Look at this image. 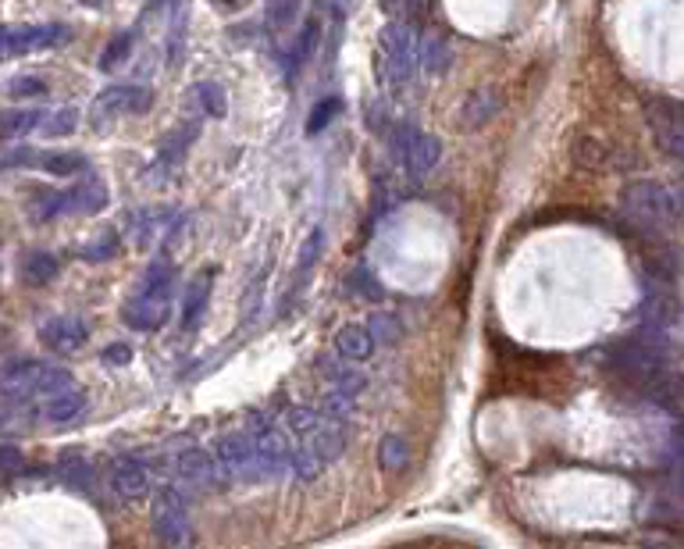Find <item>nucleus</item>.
I'll list each match as a JSON object with an SVG mask.
<instances>
[{
	"label": "nucleus",
	"mask_w": 684,
	"mask_h": 549,
	"mask_svg": "<svg viewBox=\"0 0 684 549\" xmlns=\"http://www.w3.org/2000/svg\"><path fill=\"white\" fill-rule=\"evenodd\" d=\"M175 275L179 268L171 261H154L143 275H139L136 293L125 300L122 318L136 332H157L171 314V289H175Z\"/></svg>",
	"instance_id": "1"
},
{
	"label": "nucleus",
	"mask_w": 684,
	"mask_h": 549,
	"mask_svg": "<svg viewBox=\"0 0 684 549\" xmlns=\"http://www.w3.org/2000/svg\"><path fill=\"white\" fill-rule=\"evenodd\" d=\"M620 211L635 229L649 232V236H660V232L677 229V218H681V204H677V193L667 189L663 182H631L620 193Z\"/></svg>",
	"instance_id": "2"
},
{
	"label": "nucleus",
	"mask_w": 684,
	"mask_h": 549,
	"mask_svg": "<svg viewBox=\"0 0 684 549\" xmlns=\"http://www.w3.org/2000/svg\"><path fill=\"white\" fill-rule=\"evenodd\" d=\"M72 386V371L43 361H11L0 368V393L11 400H29L36 393H61Z\"/></svg>",
	"instance_id": "3"
},
{
	"label": "nucleus",
	"mask_w": 684,
	"mask_h": 549,
	"mask_svg": "<svg viewBox=\"0 0 684 549\" xmlns=\"http://www.w3.org/2000/svg\"><path fill=\"white\" fill-rule=\"evenodd\" d=\"M378 68H382V82L389 90H403L417 68V36L410 22H389L382 29V43H378Z\"/></svg>",
	"instance_id": "4"
},
{
	"label": "nucleus",
	"mask_w": 684,
	"mask_h": 549,
	"mask_svg": "<svg viewBox=\"0 0 684 549\" xmlns=\"http://www.w3.org/2000/svg\"><path fill=\"white\" fill-rule=\"evenodd\" d=\"M285 425L300 435V446H307L321 464L335 460L342 453V428L335 418H328L325 410L314 407H289L285 414Z\"/></svg>",
	"instance_id": "5"
},
{
	"label": "nucleus",
	"mask_w": 684,
	"mask_h": 549,
	"mask_svg": "<svg viewBox=\"0 0 684 549\" xmlns=\"http://www.w3.org/2000/svg\"><path fill=\"white\" fill-rule=\"evenodd\" d=\"M154 532L164 549H189L193 546V517L189 503L179 489L164 485L154 500Z\"/></svg>",
	"instance_id": "6"
},
{
	"label": "nucleus",
	"mask_w": 684,
	"mask_h": 549,
	"mask_svg": "<svg viewBox=\"0 0 684 549\" xmlns=\"http://www.w3.org/2000/svg\"><path fill=\"white\" fill-rule=\"evenodd\" d=\"M72 40V29L61 22H40V25H0V61L36 54V50L61 47Z\"/></svg>",
	"instance_id": "7"
},
{
	"label": "nucleus",
	"mask_w": 684,
	"mask_h": 549,
	"mask_svg": "<svg viewBox=\"0 0 684 549\" xmlns=\"http://www.w3.org/2000/svg\"><path fill=\"white\" fill-rule=\"evenodd\" d=\"M253 443V453H257V464H261V478H282L289 471V457H293V443L285 439V432H278L268 418H250V428H246Z\"/></svg>",
	"instance_id": "8"
},
{
	"label": "nucleus",
	"mask_w": 684,
	"mask_h": 549,
	"mask_svg": "<svg viewBox=\"0 0 684 549\" xmlns=\"http://www.w3.org/2000/svg\"><path fill=\"white\" fill-rule=\"evenodd\" d=\"M154 104V93L147 86H107L90 107V125L104 129V125L118 122L125 115H143Z\"/></svg>",
	"instance_id": "9"
},
{
	"label": "nucleus",
	"mask_w": 684,
	"mask_h": 549,
	"mask_svg": "<svg viewBox=\"0 0 684 549\" xmlns=\"http://www.w3.org/2000/svg\"><path fill=\"white\" fill-rule=\"evenodd\" d=\"M396 157L403 161V168L421 182L435 172V164H439V157H442V143L435 140L432 132H417L414 125H403V129L396 132Z\"/></svg>",
	"instance_id": "10"
},
{
	"label": "nucleus",
	"mask_w": 684,
	"mask_h": 549,
	"mask_svg": "<svg viewBox=\"0 0 684 549\" xmlns=\"http://www.w3.org/2000/svg\"><path fill=\"white\" fill-rule=\"evenodd\" d=\"M214 460L221 464L228 482H264L261 478V464H257V453L246 432H228L218 439L214 446Z\"/></svg>",
	"instance_id": "11"
},
{
	"label": "nucleus",
	"mask_w": 684,
	"mask_h": 549,
	"mask_svg": "<svg viewBox=\"0 0 684 549\" xmlns=\"http://www.w3.org/2000/svg\"><path fill=\"white\" fill-rule=\"evenodd\" d=\"M645 115H649V125L656 132V143L663 147V154L684 157V118H681V104L677 100H649L645 104Z\"/></svg>",
	"instance_id": "12"
},
{
	"label": "nucleus",
	"mask_w": 684,
	"mask_h": 549,
	"mask_svg": "<svg viewBox=\"0 0 684 549\" xmlns=\"http://www.w3.org/2000/svg\"><path fill=\"white\" fill-rule=\"evenodd\" d=\"M175 471H179L182 482H189L193 489H225L228 478L225 471H221V464L214 460V453L200 450V446H189V450H182L179 457H175Z\"/></svg>",
	"instance_id": "13"
},
{
	"label": "nucleus",
	"mask_w": 684,
	"mask_h": 549,
	"mask_svg": "<svg viewBox=\"0 0 684 549\" xmlns=\"http://www.w3.org/2000/svg\"><path fill=\"white\" fill-rule=\"evenodd\" d=\"M111 489L122 496V500H143L150 492V475L147 464L132 453H122V457L111 460Z\"/></svg>",
	"instance_id": "14"
},
{
	"label": "nucleus",
	"mask_w": 684,
	"mask_h": 549,
	"mask_svg": "<svg viewBox=\"0 0 684 549\" xmlns=\"http://www.w3.org/2000/svg\"><path fill=\"white\" fill-rule=\"evenodd\" d=\"M90 336L86 321L79 318H50L47 325L40 328V343L54 353H75Z\"/></svg>",
	"instance_id": "15"
},
{
	"label": "nucleus",
	"mask_w": 684,
	"mask_h": 549,
	"mask_svg": "<svg viewBox=\"0 0 684 549\" xmlns=\"http://www.w3.org/2000/svg\"><path fill=\"white\" fill-rule=\"evenodd\" d=\"M107 204V186L100 179H86L75 189L61 193V214H97Z\"/></svg>",
	"instance_id": "16"
},
{
	"label": "nucleus",
	"mask_w": 684,
	"mask_h": 549,
	"mask_svg": "<svg viewBox=\"0 0 684 549\" xmlns=\"http://www.w3.org/2000/svg\"><path fill=\"white\" fill-rule=\"evenodd\" d=\"M196 132H200V122H186V125H179L175 132H168V136H164L161 154H157V168H161V175H168V172H175V168H179V161L186 157V150L193 147Z\"/></svg>",
	"instance_id": "17"
},
{
	"label": "nucleus",
	"mask_w": 684,
	"mask_h": 549,
	"mask_svg": "<svg viewBox=\"0 0 684 549\" xmlns=\"http://www.w3.org/2000/svg\"><path fill=\"white\" fill-rule=\"evenodd\" d=\"M335 350L346 361H367L375 353V339H371V332L364 325H342L335 332Z\"/></svg>",
	"instance_id": "18"
},
{
	"label": "nucleus",
	"mask_w": 684,
	"mask_h": 549,
	"mask_svg": "<svg viewBox=\"0 0 684 549\" xmlns=\"http://www.w3.org/2000/svg\"><path fill=\"white\" fill-rule=\"evenodd\" d=\"M86 410V393H79L75 386L61 389V393H50L47 407H43V414H47L50 425H68V421H75Z\"/></svg>",
	"instance_id": "19"
},
{
	"label": "nucleus",
	"mask_w": 684,
	"mask_h": 549,
	"mask_svg": "<svg viewBox=\"0 0 684 549\" xmlns=\"http://www.w3.org/2000/svg\"><path fill=\"white\" fill-rule=\"evenodd\" d=\"M207 300H211V275H200V279L189 282L186 289V300H182V328H196L200 318L207 311Z\"/></svg>",
	"instance_id": "20"
},
{
	"label": "nucleus",
	"mask_w": 684,
	"mask_h": 549,
	"mask_svg": "<svg viewBox=\"0 0 684 549\" xmlns=\"http://www.w3.org/2000/svg\"><path fill=\"white\" fill-rule=\"evenodd\" d=\"M43 111L33 107H15V111H0V140H22L29 132H36Z\"/></svg>",
	"instance_id": "21"
},
{
	"label": "nucleus",
	"mask_w": 684,
	"mask_h": 549,
	"mask_svg": "<svg viewBox=\"0 0 684 549\" xmlns=\"http://www.w3.org/2000/svg\"><path fill=\"white\" fill-rule=\"evenodd\" d=\"M303 0H264V22L271 33H289L300 18Z\"/></svg>",
	"instance_id": "22"
},
{
	"label": "nucleus",
	"mask_w": 684,
	"mask_h": 549,
	"mask_svg": "<svg viewBox=\"0 0 684 549\" xmlns=\"http://www.w3.org/2000/svg\"><path fill=\"white\" fill-rule=\"evenodd\" d=\"M22 279L29 282V286H47L50 279H57V257L47 254V250H33V254H25Z\"/></svg>",
	"instance_id": "23"
},
{
	"label": "nucleus",
	"mask_w": 684,
	"mask_h": 549,
	"mask_svg": "<svg viewBox=\"0 0 684 549\" xmlns=\"http://www.w3.org/2000/svg\"><path fill=\"white\" fill-rule=\"evenodd\" d=\"M57 478L61 482H68L72 489L79 492H97V471L86 464V460L79 457H65L61 464H57Z\"/></svg>",
	"instance_id": "24"
},
{
	"label": "nucleus",
	"mask_w": 684,
	"mask_h": 549,
	"mask_svg": "<svg viewBox=\"0 0 684 549\" xmlns=\"http://www.w3.org/2000/svg\"><path fill=\"white\" fill-rule=\"evenodd\" d=\"M33 161H36V168H43V172H50V175H61V179H65V175H79L82 168L90 164L82 154H72V150H68V154H47V150H36Z\"/></svg>",
	"instance_id": "25"
},
{
	"label": "nucleus",
	"mask_w": 684,
	"mask_h": 549,
	"mask_svg": "<svg viewBox=\"0 0 684 549\" xmlns=\"http://www.w3.org/2000/svg\"><path fill=\"white\" fill-rule=\"evenodd\" d=\"M496 111H499L496 90H474L471 97H467V104H464V122L471 125V129H478V125L489 122Z\"/></svg>",
	"instance_id": "26"
},
{
	"label": "nucleus",
	"mask_w": 684,
	"mask_h": 549,
	"mask_svg": "<svg viewBox=\"0 0 684 549\" xmlns=\"http://www.w3.org/2000/svg\"><path fill=\"white\" fill-rule=\"evenodd\" d=\"M318 33H321V25L318 22H307L303 25V33L296 36L293 50H289V58H285V75H296L300 72L303 61L314 54V47H318Z\"/></svg>",
	"instance_id": "27"
},
{
	"label": "nucleus",
	"mask_w": 684,
	"mask_h": 549,
	"mask_svg": "<svg viewBox=\"0 0 684 549\" xmlns=\"http://www.w3.org/2000/svg\"><path fill=\"white\" fill-rule=\"evenodd\" d=\"M75 125H79V111H75V107H57V111L40 118L36 129H40L43 136H72Z\"/></svg>",
	"instance_id": "28"
},
{
	"label": "nucleus",
	"mask_w": 684,
	"mask_h": 549,
	"mask_svg": "<svg viewBox=\"0 0 684 549\" xmlns=\"http://www.w3.org/2000/svg\"><path fill=\"white\" fill-rule=\"evenodd\" d=\"M378 457H382L385 471H403V468H407V460H410V450H407V443H403L399 435H385Z\"/></svg>",
	"instance_id": "29"
},
{
	"label": "nucleus",
	"mask_w": 684,
	"mask_h": 549,
	"mask_svg": "<svg viewBox=\"0 0 684 549\" xmlns=\"http://www.w3.org/2000/svg\"><path fill=\"white\" fill-rule=\"evenodd\" d=\"M342 115V100L339 97H328V100H321L314 111H310V118H307V136H318V132H325L328 129V122L332 118H339Z\"/></svg>",
	"instance_id": "30"
},
{
	"label": "nucleus",
	"mask_w": 684,
	"mask_h": 549,
	"mask_svg": "<svg viewBox=\"0 0 684 549\" xmlns=\"http://www.w3.org/2000/svg\"><path fill=\"white\" fill-rule=\"evenodd\" d=\"M321 246H325V236H321V232H310L307 243H303V250H300V261H296V286H303V282H307V271L318 264Z\"/></svg>",
	"instance_id": "31"
},
{
	"label": "nucleus",
	"mask_w": 684,
	"mask_h": 549,
	"mask_svg": "<svg viewBox=\"0 0 684 549\" xmlns=\"http://www.w3.org/2000/svg\"><path fill=\"white\" fill-rule=\"evenodd\" d=\"M132 40H136L132 33H118V36H114V40L107 43L104 58H100V68H104V72H114L118 65H125V58L132 54Z\"/></svg>",
	"instance_id": "32"
},
{
	"label": "nucleus",
	"mask_w": 684,
	"mask_h": 549,
	"mask_svg": "<svg viewBox=\"0 0 684 549\" xmlns=\"http://www.w3.org/2000/svg\"><path fill=\"white\" fill-rule=\"evenodd\" d=\"M193 97L200 100V107H204L211 118L225 115V93H221L218 82H200V86H193Z\"/></svg>",
	"instance_id": "33"
},
{
	"label": "nucleus",
	"mask_w": 684,
	"mask_h": 549,
	"mask_svg": "<svg viewBox=\"0 0 684 549\" xmlns=\"http://www.w3.org/2000/svg\"><path fill=\"white\" fill-rule=\"evenodd\" d=\"M114 254H118V236H114V232H104V236H100L97 243H86V246L79 250L82 261H90V264L111 261Z\"/></svg>",
	"instance_id": "34"
},
{
	"label": "nucleus",
	"mask_w": 684,
	"mask_h": 549,
	"mask_svg": "<svg viewBox=\"0 0 684 549\" xmlns=\"http://www.w3.org/2000/svg\"><path fill=\"white\" fill-rule=\"evenodd\" d=\"M367 332H371V339H375V346L378 343H396L399 339V321L396 318H389V314H371V321H367Z\"/></svg>",
	"instance_id": "35"
},
{
	"label": "nucleus",
	"mask_w": 684,
	"mask_h": 549,
	"mask_svg": "<svg viewBox=\"0 0 684 549\" xmlns=\"http://www.w3.org/2000/svg\"><path fill=\"white\" fill-rule=\"evenodd\" d=\"M421 61H424V72H428V75H442V72H446V65H449L446 43H442V40H424Z\"/></svg>",
	"instance_id": "36"
},
{
	"label": "nucleus",
	"mask_w": 684,
	"mask_h": 549,
	"mask_svg": "<svg viewBox=\"0 0 684 549\" xmlns=\"http://www.w3.org/2000/svg\"><path fill=\"white\" fill-rule=\"evenodd\" d=\"M8 93L15 100H25V97H43L47 93V82L36 79V75H15V79L8 82Z\"/></svg>",
	"instance_id": "37"
},
{
	"label": "nucleus",
	"mask_w": 684,
	"mask_h": 549,
	"mask_svg": "<svg viewBox=\"0 0 684 549\" xmlns=\"http://www.w3.org/2000/svg\"><path fill=\"white\" fill-rule=\"evenodd\" d=\"M22 471V453L15 446H0V475H15Z\"/></svg>",
	"instance_id": "38"
},
{
	"label": "nucleus",
	"mask_w": 684,
	"mask_h": 549,
	"mask_svg": "<svg viewBox=\"0 0 684 549\" xmlns=\"http://www.w3.org/2000/svg\"><path fill=\"white\" fill-rule=\"evenodd\" d=\"M132 361V350L125 343H114L104 350V364H111V368H122V364Z\"/></svg>",
	"instance_id": "39"
},
{
	"label": "nucleus",
	"mask_w": 684,
	"mask_h": 549,
	"mask_svg": "<svg viewBox=\"0 0 684 549\" xmlns=\"http://www.w3.org/2000/svg\"><path fill=\"white\" fill-rule=\"evenodd\" d=\"M82 4H86V8H104L107 0H82Z\"/></svg>",
	"instance_id": "40"
},
{
	"label": "nucleus",
	"mask_w": 684,
	"mask_h": 549,
	"mask_svg": "<svg viewBox=\"0 0 684 549\" xmlns=\"http://www.w3.org/2000/svg\"><path fill=\"white\" fill-rule=\"evenodd\" d=\"M0 425H4V414H0Z\"/></svg>",
	"instance_id": "41"
}]
</instances>
